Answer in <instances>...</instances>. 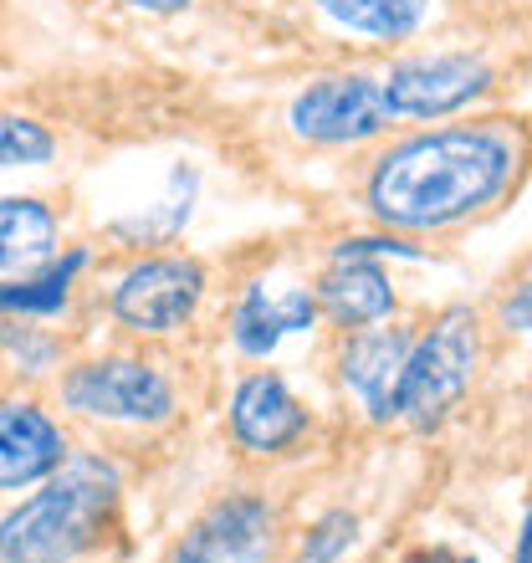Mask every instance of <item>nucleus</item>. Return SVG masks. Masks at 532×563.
<instances>
[{"label": "nucleus", "mask_w": 532, "mask_h": 563, "mask_svg": "<svg viewBox=\"0 0 532 563\" xmlns=\"http://www.w3.org/2000/svg\"><path fill=\"white\" fill-rule=\"evenodd\" d=\"M414 343L399 328H364L343 349V385L354 389L369 420H395L399 416V379L410 364Z\"/></svg>", "instance_id": "9"}, {"label": "nucleus", "mask_w": 532, "mask_h": 563, "mask_svg": "<svg viewBox=\"0 0 532 563\" xmlns=\"http://www.w3.org/2000/svg\"><path fill=\"white\" fill-rule=\"evenodd\" d=\"M379 82L395 119H445L491 88V67L472 52H430L395 62Z\"/></svg>", "instance_id": "6"}, {"label": "nucleus", "mask_w": 532, "mask_h": 563, "mask_svg": "<svg viewBox=\"0 0 532 563\" xmlns=\"http://www.w3.org/2000/svg\"><path fill=\"white\" fill-rule=\"evenodd\" d=\"M67 461L62 430L26 400H0V492L42 482Z\"/></svg>", "instance_id": "11"}, {"label": "nucleus", "mask_w": 532, "mask_h": 563, "mask_svg": "<svg viewBox=\"0 0 532 563\" xmlns=\"http://www.w3.org/2000/svg\"><path fill=\"white\" fill-rule=\"evenodd\" d=\"M206 292V272L190 256H154L123 272L113 287V318L138 333H175L179 323H190V312L200 308Z\"/></svg>", "instance_id": "7"}, {"label": "nucleus", "mask_w": 532, "mask_h": 563, "mask_svg": "<svg viewBox=\"0 0 532 563\" xmlns=\"http://www.w3.org/2000/svg\"><path fill=\"white\" fill-rule=\"evenodd\" d=\"M354 538H358L354 512H328V518H318L312 533L302 538V559L297 563H339L343 553L354 549Z\"/></svg>", "instance_id": "18"}, {"label": "nucleus", "mask_w": 532, "mask_h": 563, "mask_svg": "<svg viewBox=\"0 0 532 563\" xmlns=\"http://www.w3.org/2000/svg\"><path fill=\"white\" fill-rule=\"evenodd\" d=\"M271 559V507L262 497H225L195 522L175 563H266Z\"/></svg>", "instance_id": "8"}, {"label": "nucleus", "mask_w": 532, "mask_h": 563, "mask_svg": "<svg viewBox=\"0 0 532 563\" xmlns=\"http://www.w3.org/2000/svg\"><path fill=\"white\" fill-rule=\"evenodd\" d=\"M389 103H385V82L369 73H339V77H318L292 98V123L297 139L308 144H364V139L385 134L389 129Z\"/></svg>", "instance_id": "5"}, {"label": "nucleus", "mask_w": 532, "mask_h": 563, "mask_svg": "<svg viewBox=\"0 0 532 563\" xmlns=\"http://www.w3.org/2000/svg\"><path fill=\"white\" fill-rule=\"evenodd\" d=\"M502 323L512 328V333H532V277L512 287V297L502 302Z\"/></svg>", "instance_id": "19"}, {"label": "nucleus", "mask_w": 532, "mask_h": 563, "mask_svg": "<svg viewBox=\"0 0 532 563\" xmlns=\"http://www.w3.org/2000/svg\"><path fill=\"white\" fill-rule=\"evenodd\" d=\"M62 400L92 420H123V426H159V420L175 416V389L144 358L77 364L62 385Z\"/></svg>", "instance_id": "4"}, {"label": "nucleus", "mask_w": 532, "mask_h": 563, "mask_svg": "<svg viewBox=\"0 0 532 563\" xmlns=\"http://www.w3.org/2000/svg\"><path fill=\"white\" fill-rule=\"evenodd\" d=\"M476 318L472 308H451L425 328V339L410 349L404 379H399V420H410L414 430L441 426L461 405V395L476 379Z\"/></svg>", "instance_id": "3"}, {"label": "nucleus", "mask_w": 532, "mask_h": 563, "mask_svg": "<svg viewBox=\"0 0 532 563\" xmlns=\"http://www.w3.org/2000/svg\"><path fill=\"white\" fill-rule=\"evenodd\" d=\"M318 11L343 31L358 36H379V42H404L425 26L435 0H318Z\"/></svg>", "instance_id": "15"}, {"label": "nucleus", "mask_w": 532, "mask_h": 563, "mask_svg": "<svg viewBox=\"0 0 532 563\" xmlns=\"http://www.w3.org/2000/svg\"><path fill=\"white\" fill-rule=\"evenodd\" d=\"M318 292L308 287H292V292H266V287H252L241 297L236 323H231V339H236L241 354L266 358L287 333H308L312 318H318Z\"/></svg>", "instance_id": "12"}, {"label": "nucleus", "mask_w": 532, "mask_h": 563, "mask_svg": "<svg viewBox=\"0 0 532 563\" xmlns=\"http://www.w3.org/2000/svg\"><path fill=\"white\" fill-rule=\"evenodd\" d=\"M119 5H133V11H148V15H175V11H185L190 0H119Z\"/></svg>", "instance_id": "20"}, {"label": "nucleus", "mask_w": 532, "mask_h": 563, "mask_svg": "<svg viewBox=\"0 0 532 563\" xmlns=\"http://www.w3.org/2000/svg\"><path fill=\"white\" fill-rule=\"evenodd\" d=\"M57 139L46 134L36 119H21V113H0V169H15V164H46L52 159Z\"/></svg>", "instance_id": "17"}, {"label": "nucleus", "mask_w": 532, "mask_h": 563, "mask_svg": "<svg viewBox=\"0 0 532 563\" xmlns=\"http://www.w3.org/2000/svg\"><path fill=\"white\" fill-rule=\"evenodd\" d=\"M82 262H88V252H73L67 262H52L36 277L0 282V312H57L73 292V277L82 272Z\"/></svg>", "instance_id": "16"}, {"label": "nucleus", "mask_w": 532, "mask_h": 563, "mask_svg": "<svg viewBox=\"0 0 532 563\" xmlns=\"http://www.w3.org/2000/svg\"><path fill=\"white\" fill-rule=\"evenodd\" d=\"M518 139L502 123H451L395 144L369 175V210L395 231H445L512 185Z\"/></svg>", "instance_id": "1"}, {"label": "nucleus", "mask_w": 532, "mask_h": 563, "mask_svg": "<svg viewBox=\"0 0 532 563\" xmlns=\"http://www.w3.org/2000/svg\"><path fill=\"white\" fill-rule=\"evenodd\" d=\"M57 246V221L42 200L31 195H5L0 200V272H26L46 262Z\"/></svg>", "instance_id": "14"}, {"label": "nucleus", "mask_w": 532, "mask_h": 563, "mask_svg": "<svg viewBox=\"0 0 532 563\" xmlns=\"http://www.w3.org/2000/svg\"><path fill=\"white\" fill-rule=\"evenodd\" d=\"M308 430V410L297 405V395L281 385L277 374H252L241 379L231 395V435L246 451H287Z\"/></svg>", "instance_id": "10"}, {"label": "nucleus", "mask_w": 532, "mask_h": 563, "mask_svg": "<svg viewBox=\"0 0 532 563\" xmlns=\"http://www.w3.org/2000/svg\"><path fill=\"white\" fill-rule=\"evenodd\" d=\"M119 507V466L103 456H73L46 487L0 518V563H73L88 553Z\"/></svg>", "instance_id": "2"}, {"label": "nucleus", "mask_w": 532, "mask_h": 563, "mask_svg": "<svg viewBox=\"0 0 532 563\" xmlns=\"http://www.w3.org/2000/svg\"><path fill=\"white\" fill-rule=\"evenodd\" d=\"M518 563H532V507H528V522H522V538H518Z\"/></svg>", "instance_id": "21"}, {"label": "nucleus", "mask_w": 532, "mask_h": 563, "mask_svg": "<svg viewBox=\"0 0 532 563\" xmlns=\"http://www.w3.org/2000/svg\"><path fill=\"white\" fill-rule=\"evenodd\" d=\"M318 308L343 328H374L395 312V287L379 262H333V272L318 282Z\"/></svg>", "instance_id": "13"}]
</instances>
